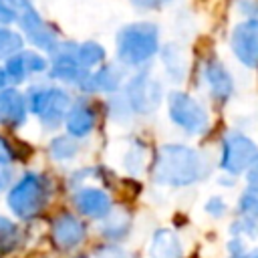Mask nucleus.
<instances>
[{
    "instance_id": "f257e3e1",
    "label": "nucleus",
    "mask_w": 258,
    "mask_h": 258,
    "mask_svg": "<svg viewBox=\"0 0 258 258\" xmlns=\"http://www.w3.org/2000/svg\"><path fill=\"white\" fill-rule=\"evenodd\" d=\"M212 171L206 153L183 143H165L151 163V179L165 187H189L206 179Z\"/></svg>"
},
{
    "instance_id": "f03ea898",
    "label": "nucleus",
    "mask_w": 258,
    "mask_h": 258,
    "mask_svg": "<svg viewBox=\"0 0 258 258\" xmlns=\"http://www.w3.org/2000/svg\"><path fill=\"white\" fill-rule=\"evenodd\" d=\"M159 28L149 20L129 22L115 36V54L125 69H145L159 54Z\"/></svg>"
},
{
    "instance_id": "7ed1b4c3",
    "label": "nucleus",
    "mask_w": 258,
    "mask_h": 258,
    "mask_svg": "<svg viewBox=\"0 0 258 258\" xmlns=\"http://www.w3.org/2000/svg\"><path fill=\"white\" fill-rule=\"evenodd\" d=\"M52 198V181L38 171H24L8 189L6 206L22 222L38 218Z\"/></svg>"
},
{
    "instance_id": "20e7f679",
    "label": "nucleus",
    "mask_w": 258,
    "mask_h": 258,
    "mask_svg": "<svg viewBox=\"0 0 258 258\" xmlns=\"http://www.w3.org/2000/svg\"><path fill=\"white\" fill-rule=\"evenodd\" d=\"M71 101L69 91L52 83H36L26 91L28 113H32L46 131H54L64 123Z\"/></svg>"
},
{
    "instance_id": "39448f33",
    "label": "nucleus",
    "mask_w": 258,
    "mask_h": 258,
    "mask_svg": "<svg viewBox=\"0 0 258 258\" xmlns=\"http://www.w3.org/2000/svg\"><path fill=\"white\" fill-rule=\"evenodd\" d=\"M167 117L185 135H202L210 127V115L206 107L183 91H171L167 95Z\"/></svg>"
},
{
    "instance_id": "423d86ee",
    "label": "nucleus",
    "mask_w": 258,
    "mask_h": 258,
    "mask_svg": "<svg viewBox=\"0 0 258 258\" xmlns=\"http://www.w3.org/2000/svg\"><path fill=\"white\" fill-rule=\"evenodd\" d=\"M258 161V145L240 131H228L220 145V169L232 177L246 173Z\"/></svg>"
},
{
    "instance_id": "0eeeda50",
    "label": "nucleus",
    "mask_w": 258,
    "mask_h": 258,
    "mask_svg": "<svg viewBox=\"0 0 258 258\" xmlns=\"http://www.w3.org/2000/svg\"><path fill=\"white\" fill-rule=\"evenodd\" d=\"M16 24L20 28V34L40 52H54L58 46V28L54 24H50L48 20H44L40 16V12L28 2L22 0L20 10H18V18Z\"/></svg>"
},
{
    "instance_id": "6e6552de",
    "label": "nucleus",
    "mask_w": 258,
    "mask_h": 258,
    "mask_svg": "<svg viewBox=\"0 0 258 258\" xmlns=\"http://www.w3.org/2000/svg\"><path fill=\"white\" fill-rule=\"evenodd\" d=\"M121 95L125 97L133 115H151L161 105L163 87L147 71H137L125 83V91Z\"/></svg>"
},
{
    "instance_id": "1a4fd4ad",
    "label": "nucleus",
    "mask_w": 258,
    "mask_h": 258,
    "mask_svg": "<svg viewBox=\"0 0 258 258\" xmlns=\"http://www.w3.org/2000/svg\"><path fill=\"white\" fill-rule=\"evenodd\" d=\"M75 44L73 40H62L58 42L56 50L50 52V60H48V77L52 81L64 83V85H75L79 87L83 83V79L87 77V69L79 62L77 54H75Z\"/></svg>"
},
{
    "instance_id": "9d476101",
    "label": "nucleus",
    "mask_w": 258,
    "mask_h": 258,
    "mask_svg": "<svg viewBox=\"0 0 258 258\" xmlns=\"http://www.w3.org/2000/svg\"><path fill=\"white\" fill-rule=\"evenodd\" d=\"M230 48L240 64L258 69V18H244L232 28Z\"/></svg>"
},
{
    "instance_id": "9b49d317",
    "label": "nucleus",
    "mask_w": 258,
    "mask_h": 258,
    "mask_svg": "<svg viewBox=\"0 0 258 258\" xmlns=\"http://www.w3.org/2000/svg\"><path fill=\"white\" fill-rule=\"evenodd\" d=\"M46 71H48V58L44 54H40V50L22 48L4 60V73H6L8 83H12V85H20L28 77L40 75Z\"/></svg>"
},
{
    "instance_id": "f8f14e48",
    "label": "nucleus",
    "mask_w": 258,
    "mask_h": 258,
    "mask_svg": "<svg viewBox=\"0 0 258 258\" xmlns=\"http://www.w3.org/2000/svg\"><path fill=\"white\" fill-rule=\"evenodd\" d=\"M85 238H87V226L79 216L71 212H62L52 220L50 240L58 250L71 252L79 248L85 242Z\"/></svg>"
},
{
    "instance_id": "ddd939ff",
    "label": "nucleus",
    "mask_w": 258,
    "mask_h": 258,
    "mask_svg": "<svg viewBox=\"0 0 258 258\" xmlns=\"http://www.w3.org/2000/svg\"><path fill=\"white\" fill-rule=\"evenodd\" d=\"M123 85V67L105 62L87 73L79 89L85 95H113Z\"/></svg>"
},
{
    "instance_id": "4468645a",
    "label": "nucleus",
    "mask_w": 258,
    "mask_h": 258,
    "mask_svg": "<svg viewBox=\"0 0 258 258\" xmlns=\"http://www.w3.org/2000/svg\"><path fill=\"white\" fill-rule=\"evenodd\" d=\"M64 129L69 135L83 139L89 137L97 125V109L93 107V103L89 101L87 95L75 97L69 105V111L64 115Z\"/></svg>"
},
{
    "instance_id": "2eb2a0df",
    "label": "nucleus",
    "mask_w": 258,
    "mask_h": 258,
    "mask_svg": "<svg viewBox=\"0 0 258 258\" xmlns=\"http://www.w3.org/2000/svg\"><path fill=\"white\" fill-rule=\"evenodd\" d=\"M73 206L77 212L91 220H103L113 212V200L111 196L101 187L83 185L77 187L73 194Z\"/></svg>"
},
{
    "instance_id": "dca6fc26",
    "label": "nucleus",
    "mask_w": 258,
    "mask_h": 258,
    "mask_svg": "<svg viewBox=\"0 0 258 258\" xmlns=\"http://www.w3.org/2000/svg\"><path fill=\"white\" fill-rule=\"evenodd\" d=\"M28 119V105L26 95L20 93L16 87L0 89V125L6 129H20Z\"/></svg>"
},
{
    "instance_id": "f3484780",
    "label": "nucleus",
    "mask_w": 258,
    "mask_h": 258,
    "mask_svg": "<svg viewBox=\"0 0 258 258\" xmlns=\"http://www.w3.org/2000/svg\"><path fill=\"white\" fill-rule=\"evenodd\" d=\"M204 81L214 101L226 103L234 95V77L228 67L216 56H210L204 62Z\"/></svg>"
},
{
    "instance_id": "a211bd4d",
    "label": "nucleus",
    "mask_w": 258,
    "mask_h": 258,
    "mask_svg": "<svg viewBox=\"0 0 258 258\" xmlns=\"http://www.w3.org/2000/svg\"><path fill=\"white\" fill-rule=\"evenodd\" d=\"M238 218L230 226L232 236L258 238V194L244 191L238 200Z\"/></svg>"
},
{
    "instance_id": "6ab92c4d",
    "label": "nucleus",
    "mask_w": 258,
    "mask_h": 258,
    "mask_svg": "<svg viewBox=\"0 0 258 258\" xmlns=\"http://www.w3.org/2000/svg\"><path fill=\"white\" fill-rule=\"evenodd\" d=\"M147 258H181V242L169 228H159L153 232Z\"/></svg>"
},
{
    "instance_id": "aec40b11",
    "label": "nucleus",
    "mask_w": 258,
    "mask_h": 258,
    "mask_svg": "<svg viewBox=\"0 0 258 258\" xmlns=\"http://www.w3.org/2000/svg\"><path fill=\"white\" fill-rule=\"evenodd\" d=\"M159 56L163 60V67H165V73L167 77L173 81V83H181V79L185 77V52L179 44L171 42V44H165L163 48H159Z\"/></svg>"
},
{
    "instance_id": "412c9836",
    "label": "nucleus",
    "mask_w": 258,
    "mask_h": 258,
    "mask_svg": "<svg viewBox=\"0 0 258 258\" xmlns=\"http://www.w3.org/2000/svg\"><path fill=\"white\" fill-rule=\"evenodd\" d=\"M101 234L109 240V242H119V240H125L129 236V230H131V218L125 214V212H111L107 218L101 220Z\"/></svg>"
},
{
    "instance_id": "4be33fe9",
    "label": "nucleus",
    "mask_w": 258,
    "mask_h": 258,
    "mask_svg": "<svg viewBox=\"0 0 258 258\" xmlns=\"http://www.w3.org/2000/svg\"><path fill=\"white\" fill-rule=\"evenodd\" d=\"M24 244V232L22 228L6 218V216H0V254H10L14 250H18L20 246Z\"/></svg>"
},
{
    "instance_id": "5701e85b",
    "label": "nucleus",
    "mask_w": 258,
    "mask_h": 258,
    "mask_svg": "<svg viewBox=\"0 0 258 258\" xmlns=\"http://www.w3.org/2000/svg\"><path fill=\"white\" fill-rule=\"evenodd\" d=\"M75 54L79 58V62L87 69V71H93L95 67L103 64L105 58H107V50L103 44L95 42V40H83V42H77L75 44Z\"/></svg>"
},
{
    "instance_id": "b1692460",
    "label": "nucleus",
    "mask_w": 258,
    "mask_h": 258,
    "mask_svg": "<svg viewBox=\"0 0 258 258\" xmlns=\"http://www.w3.org/2000/svg\"><path fill=\"white\" fill-rule=\"evenodd\" d=\"M81 145H79V139L73 137V135H56L50 143H48V153L54 161H71L77 157Z\"/></svg>"
},
{
    "instance_id": "393cba45",
    "label": "nucleus",
    "mask_w": 258,
    "mask_h": 258,
    "mask_svg": "<svg viewBox=\"0 0 258 258\" xmlns=\"http://www.w3.org/2000/svg\"><path fill=\"white\" fill-rule=\"evenodd\" d=\"M24 48V36L10 24H0V60L4 62L12 54Z\"/></svg>"
},
{
    "instance_id": "a878e982",
    "label": "nucleus",
    "mask_w": 258,
    "mask_h": 258,
    "mask_svg": "<svg viewBox=\"0 0 258 258\" xmlns=\"http://www.w3.org/2000/svg\"><path fill=\"white\" fill-rule=\"evenodd\" d=\"M123 165L129 173H139L145 165V147L141 143H133L131 149L123 157Z\"/></svg>"
},
{
    "instance_id": "bb28decb",
    "label": "nucleus",
    "mask_w": 258,
    "mask_h": 258,
    "mask_svg": "<svg viewBox=\"0 0 258 258\" xmlns=\"http://www.w3.org/2000/svg\"><path fill=\"white\" fill-rule=\"evenodd\" d=\"M226 250L228 258H258V248H248L242 236H232Z\"/></svg>"
},
{
    "instance_id": "cd10ccee",
    "label": "nucleus",
    "mask_w": 258,
    "mask_h": 258,
    "mask_svg": "<svg viewBox=\"0 0 258 258\" xmlns=\"http://www.w3.org/2000/svg\"><path fill=\"white\" fill-rule=\"evenodd\" d=\"M107 107H109V115H111L113 119H117V121H127V119L133 115L131 109H129V105H127V101H125V97L119 95V93H113V95L109 97Z\"/></svg>"
},
{
    "instance_id": "c85d7f7f",
    "label": "nucleus",
    "mask_w": 258,
    "mask_h": 258,
    "mask_svg": "<svg viewBox=\"0 0 258 258\" xmlns=\"http://www.w3.org/2000/svg\"><path fill=\"white\" fill-rule=\"evenodd\" d=\"M85 258H133V256L127 250H123L121 246H117V244H105L101 248H95Z\"/></svg>"
},
{
    "instance_id": "c756f323",
    "label": "nucleus",
    "mask_w": 258,
    "mask_h": 258,
    "mask_svg": "<svg viewBox=\"0 0 258 258\" xmlns=\"http://www.w3.org/2000/svg\"><path fill=\"white\" fill-rule=\"evenodd\" d=\"M22 0H0V24H12L18 18Z\"/></svg>"
},
{
    "instance_id": "7c9ffc66",
    "label": "nucleus",
    "mask_w": 258,
    "mask_h": 258,
    "mask_svg": "<svg viewBox=\"0 0 258 258\" xmlns=\"http://www.w3.org/2000/svg\"><path fill=\"white\" fill-rule=\"evenodd\" d=\"M204 210H206V214H210L212 218H222V216H226V212H228V204H226V200H224L222 196H212V198L206 202Z\"/></svg>"
},
{
    "instance_id": "2f4dec72",
    "label": "nucleus",
    "mask_w": 258,
    "mask_h": 258,
    "mask_svg": "<svg viewBox=\"0 0 258 258\" xmlns=\"http://www.w3.org/2000/svg\"><path fill=\"white\" fill-rule=\"evenodd\" d=\"M16 159H18V153H16L14 145L4 135H0V165H10Z\"/></svg>"
},
{
    "instance_id": "473e14b6",
    "label": "nucleus",
    "mask_w": 258,
    "mask_h": 258,
    "mask_svg": "<svg viewBox=\"0 0 258 258\" xmlns=\"http://www.w3.org/2000/svg\"><path fill=\"white\" fill-rule=\"evenodd\" d=\"M173 0H131V4L137 10H159L167 4H171Z\"/></svg>"
},
{
    "instance_id": "72a5a7b5",
    "label": "nucleus",
    "mask_w": 258,
    "mask_h": 258,
    "mask_svg": "<svg viewBox=\"0 0 258 258\" xmlns=\"http://www.w3.org/2000/svg\"><path fill=\"white\" fill-rule=\"evenodd\" d=\"M238 10L246 18H258V0H240Z\"/></svg>"
},
{
    "instance_id": "f704fd0d",
    "label": "nucleus",
    "mask_w": 258,
    "mask_h": 258,
    "mask_svg": "<svg viewBox=\"0 0 258 258\" xmlns=\"http://www.w3.org/2000/svg\"><path fill=\"white\" fill-rule=\"evenodd\" d=\"M246 183H248V189L258 194V161L246 171Z\"/></svg>"
},
{
    "instance_id": "c9c22d12",
    "label": "nucleus",
    "mask_w": 258,
    "mask_h": 258,
    "mask_svg": "<svg viewBox=\"0 0 258 258\" xmlns=\"http://www.w3.org/2000/svg\"><path fill=\"white\" fill-rule=\"evenodd\" d=\"M10 183V171L6 169V165H0V191H4Z\"/></svg>"
},
{
    "instance_id": "e433bc0d",
    "label": "nucleus",
    "mask_w": 258,
    "mask_h": 258,
    "mask_svg": "<svg viewBox=\"0 0 258 258\" xmlns=\"http://www.w3.org/2000/svg\"><path fill=\"white\" fill-rule=\"evenodd\" d=\"M8 85V79H6V73H4V67H0V89H4Z\"/></svg>"
}]
</instances>
